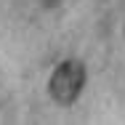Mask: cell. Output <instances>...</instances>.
Masks as SVG:
<instances>
[{
    "mask_svg": "<svg viewBox=\"0 0 125 125\" xmlns=\"http://www.w3.org/2000/svg\"><path fill=\"white\" fill-rule=\"evenodd\" d=\"M83 85H85V67H83V61L67 59L64 64H59L53 69L48 91H51V96H53L56 104H64L67 106V104H72L80 96Z\"/></svg>",
    "mask_w": 125,
    "mask_h": 125,
    "instance_id": "cell-1",
    "label": "cell"
}]
</instances>
